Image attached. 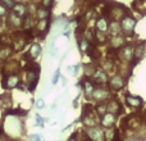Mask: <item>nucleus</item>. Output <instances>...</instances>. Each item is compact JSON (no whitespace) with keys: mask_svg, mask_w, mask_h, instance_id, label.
<instances>
[{"mask_svg":"<svg viewBox=\"0 0 146 141\" xmlns=\"http://www.w3.org/2000/svg\"><path fill=\"white\" fill-rule=\"evenodd\" d=\"M53 1L54 0H42V5L46 8H50L51 5H53Z\"/></svg>","mask_w":146,"mask_h":141,"instance_id":"nucleus-33","label":"nucleus"},{"mask_svg":"<svg viewBox=\"0 0 146 141\" xmlns=\"http://www.w3.org/2000/svg\"><path fill=\"white\" fill-rule=\"evenodd\" d=\"M5 81H7V82L4 83V87L14 88V87H17L18 83H19V77H18L17 74H10L8 78H5Z\"/></svg>","mask_w":146,"mask_h":141,"instance_id":"nucleus-18","label":"nucleus"},{"mask_svg":"<svg viewBox=\"0 0 146 141\" xmlns=\"http://www.w3.org/2000/svg\"><path fill=\"white\" fill-rule=\"evenodd\" d=\"M37 30L42 33H46L49 30V18H45V19H40L37 23Z\"/></svg>","mask_w":146,"mask_h":141,"instance_id":"nucleus-24","label":"nucleus"},{"mask_svg":"<svg viewBox=\"0 0 146 141\" xmlns=\"http://www.w3.org/2000/svg\"><path fill=\"white\" fill-rule=\"evenodd\" d=\"M108 32L110 36H117L122 32L121 28V22L119 21H110L109 22V27H108Z\"/></svg>","mask_w":146,"mask_h":141,"instance_id":"nucleus-15","label":"nucleus"},{"mask_svg":"<svg viewBox=\"0 0 146 141\" xmlns=\"http://www.w3.org/2000/svg\"><path fill=\"white\" fill-rule=\"evenodd\" d=\"M98 69V67H96V64H95V62L94 63H88V64H86L85 66V76L87 78H90V77H92V74L95 73V70Z\"/></svg>","mask_w":146,"mask_h":141,"instance_id":"nucleus-23","label":"nucleus"},{"mask_svg":"<svg viewBox=\"0 0 146 141\" xmlns=\"http://www.w3.org/2000/svg\"><path fill=\"white\" fill-rule=\"evenodd\" d=\"M109 45H110L111 49H121L123 45H126V36H121V35H117V36H111L110 40H109Z\"/></svg>","mask_w":146,"mask_h":141,"instance_id":"nucleus-13","label":"nucleus"},{"mask_svg":"<svg viewBox=\"0 0 146 141\" xmlns=\"http://www.w3.org/2000/svg\"><path fill=\"white\" fill-rule=\"evenodd\" d=\"M94 110L99 117H101L103 114L106 113V101H101V103H96V105L94 106Z\"/></svg>","mask_w":146,"mask_h":141,"instance_id":"nucleus-20","label":"nucleus"},{"mask_svg":"<svg viewBox=\"0 0 146 141\" xmlns=\"http://www.w3.org/2000/svg\"><path fill=\"white\" fill-rule=\"evenodd\" d=\"M83 36H85V39L88 41L90 44H95L96 45V40H95V30H92V28H87L85 31H83Z\"/></svg>","mask_w":146,"mask_h":141,"instance_id":"nucleus-19","label":"nucleus"},{"mask_svg":"<svg viewBox=\"0 0 146 141\" xmlns=\"http://www.w3.org/2000/svg\"><path fill=\"white\" fill-rule=\"evenodd\" d=\"M146 53V41H141L135 46V54H133V61H136L139 63L142 58H144Z\"/></svg>","mask_w":146,"mask_h":141,"instance_id":"nucleus-12","label":"nucleus"},{"mask_svg":"<svg viewBox=\"0 0 146 141\" xmlns=\"http://www.w3.org/2000/svg\"><path fill=\"white\" fill-rule=\"evenodd\" d=\"M90 80L94 82V85L100 86V85H105L108 83L109 78H108V72L104 70L103 68H98L95 70V73L92 74V77H90Z\"/></svg>","mask_w":146,"mask_h":141,"instance_id":"nucleus-5","label":"nucleus"},{"mask_svg":"<svg viewBox=\"0 0 146 141\" xmlns=\"http://www.w3.org/2000/svg\"><path fill=\"white\" fill-rule=\"evenodd\" d=\"M124 86H126V77L122 74H114L108 81V87L111 91H114V92H118V91L123 90Z\"/></svg>","mask_w":146,"mask_h":141,"instance_id":"nucleus-4","label":"nucleus"},{"mask_svg":"<svg viewBox=\"0 0 146 141\" xmlns=\"http://www.w3.org/2000/svg\"><path fill=\"white\" fill-rule=\"evenodd\" d=\"M117 119H118V114L106 112L105 114L100 117V124L103 128H109V127H113L117 123Z\"/></svg>","mask_w":146,"mask_h":141,"instance_id":"nucleus-7","label":"nucleus"},{"mask_svg":"<svg viewBox=\"0 0 146 141\" xmlns=\"http://www.w3.org/2000/svg\"><path fill=\"white\" fill-rule=\"evenodd\" d=\"M83 1L86 3V0H76V3H77V4H81V3H83Z\"/></svg>","mask_w":146,"mask_h":141,"instance_id":"nucleus-38","label":"nucleus"},{"mask_svg":"<svg viewBox=\"0 0 146 141\" xmlns=\"http://www.w3.org/2000/svg\"><path fill=\"white\" fill-rule=\"evenodd\" d=\"M111 96V90L109 87H103V85L96 86L94 88L92 98L91 100H95L96 103H101V101H106L108 99H110Z\"/></svg>","mask_w":146,"mask_h":141,"instance_id":"nucleus-3","label":"nucleus"},{"mask_svg":"<svg viewBox=\"0 0 146 141\" xmlns=\"http://www.w3.org/2000/svg\"><path fill=\"white\" fill-rule=\"evenodd\" d=\"M1 4H4L7 8H9V9H12V8L15 5V1H14V0H3V1H1Z\"/></svg>","mask_w":146,"mask_h":141,"instance_id":"nucleus-31","label":"nucleus"},{"mask_svg":"<svg viewBox=\"0 0 146 141\" xmlns=\"http://www.w3.org/2000/svg\"><path fill=\"white\" fill-rule=\"evenodd\" d=\"M85 134H86V136H87V139H90V140H94V141H103L104 140V130L99 126L87 127Z\"/></svg>","mask_w":146,"mask_h":141,"instance_id":"nucleus-6","label":"nucleus"},{"mask_svg":"<svg viewBox=\"0 0 146 141\" xmlns=\"http://www.w3.org/2000/svg\"><path fill=\"white\" fill-rule=\"evenodd\" d=\"M78 45H80V49L82 53H86L90 46V43L85 39V36H78Z\"/></svg>","mask_w":146,"mask_h":141,"instance_id":"nucleus-27","label":"nucleus"},{"mask_svg":"<svg viewBox=\"0 0 146 141\" xmlns=\"http://www.w3.org/2000/svg\"><path fill=\"white\" fill-rule=\"evenodd\" d=\"M81 119H82L83 124H85L86 127H94V126H98V123L100 122V117H99L98 114L95 113V110H94L92 113H90V114H86V116H82V117H81Z\"/></svg>","mask_w":146,"mask_h":141,"instance_id":"nucleus-8","label":"nucleus"},{"mask_svg":"<svg viewBox=\"0 0 146 141\" xmlns=\"http://www.w3.org/2000/svg\"><path fill=\"white\" fill-rule=\"evenodd\" d=\"M135 26H136V19L132 17L131 14H126L123 18L121 19V28L122 32L126 37H129V36H133L135 33Z\"/></svg>","mask_w":146,"mask_h":141,"instance_id":"nucleus-1","label":"nucleus"},{"mask_svg":"<svg viewBox=\"0 0 146 141\" xmlns=\"http://www.w3.org/2000/svg\"><path fill=\"white\" fill-rule=\"evenodd\" d=\"M44 105H45V104H44L42 99H38V100L36 101V106H37V108H44Z\"/></svg>","mask_w":146,"mask_h":141,"instance_id":"nucleus-34","label":"nucleus"},{"mask_svg":"<svg viewBox=\"0 0 146 141\" xmlns=\"http://www.w3.org/2000/svg\"><path fill=\"white\" fill-rule=\"evenodd\" d=\"M0 26H1V17H0Z\"/></svg>","mask_w":146,"mask_h":141,"instance_id":"nucleus-39","label":"nucleus"},{"mask_svg":"<svg viewBox=\"0 0 146 141\" xmlns=\"http://www.w3.org/2000/svg\"><path fill=\"white\" fill-rule=\"evenodd\" d=\"M106 112L109 113H114V114H121L123 112V106L119 103L117 99H108L106 103Z\"/></svg>","mask_w":146,"mask_h":141,"instance_id":"nucleus-9","label":"nucleus"},{"mask_svg":"<svg viewBox=\"0 0 146 141\" xmlns=\"http://www.w3.org/2000/svg\"><path fill=\"white\" fill-rule=\"evenodd\" d=\"M100 66H101V68L104 70H106V72H111V70L114 69V67H115V59L109 57V58L100 62Z\"/></svg>","mask_w":146,"mask_h":141,"instance_id":"nucleus-17","label":"nucleus"},{"mask_svg":"<svg viewBox=\"0 0 146 141\" xmlns=\"http://www.w3.org/2000/svg\"><path fill=\"white\" fill-rule=\"evenodd\" d=\"M22 17H19V15H17L14 12L10 14V23H12L13 26H15V27H19V26H22V19H21Z\"/></svg>","mask_w":146,"mask_h":141,"instance_id":"nucleus-28","label":"nucleus"},{"mask_svg":"<svg viewBox=\"0 0 146 141\" xmlns=\"http://www.w3.org/2000/svg\"><path fill=\"white\" fill-rule=\"evenodd\" d=\"M126 103L128 106L131 108H141L144 101L140 96H135V95H131V94H126Z\"/></svg>","mask_w":146,"mask_h":141,"instance_id":"nucleus-14","label":"nucleus"},{"mask_svg":"<svg viewBox=\"0 0 146 141\" xmlns=\"http://www.w3.org/2000/svg\"><path fill=\"white\" fill-rule=\"evenodd\" d=\"M82 86H83V94H85V98L87 100H91L92 98V92H94V88H95V85L94 82L90 80V78H85L82 82Z\"/></svg>","mask_w":146,"mask_h":141,"instance_id":"nucleus-10","label":"nucleus"},{"mask_svg":"<svg viewBox=\"0 0 146 141\" xmlns=\"http://www.w3.org/2000/svg\"><path fill=\"white\" fill-rule=\"evenodd\" d=\"M37 124L38 126H42V118H40L38 116H37Z\"/></svg>","mask_w":146,"mask_h":141,"instance_id":"nucleus-36","label":"nucleus"},{"mask_svg":"<svg viewBox=\"0 0 146 141\" xmlns=\"http://www.w3.org/2000/svg\"><path fill=\"white\" fill-rule=\"evenodd\" d=\"M12 9H13V12H14L17 15H19V17H23V15L27 14V8L22 4H15Z\"/></svg>","mask_w":146,"mask_h":141,"instance_id":"nucleus-25","label":"nucleus"},{"mask_svg":"<svg viewBox=\"0 0 146 141\" xmlns=\"http://www.w3.org/2000/svg\"><path fill=\"white\" fill-rule=\"evenodd\" d=\"M94 112V105H91V104H86L85 106H83V113L82 116H86V114H90Z\"/></svg>","mask_w":146,"mask_h":141,"instance_id":"nucleus-30","label":"nucleus"},{"mask_svg":"<svg viewBox=\"0 0 146 141\" xmlns=\"http://www.w3.org/2000/svg\"><path fill=\"white\" fill-rule=\"evenodd\" d=\"M58 77H59V70H56L55 76H54V78H53V83H56V82H58Z\"/></svg>","mask_w":146,"mask_h":141,"instance_id":"nucleus-35","label":"nucleus"},{"mask_svg":"<svg viewBox=\"0 0 146 141\" xmlns=\"http://www.w3.org/2000/svg\"><path fill=\"white\" fill-rule=\"evenodd\" d=\"M5 13H7V7H5L4 4H1V3H0V17H3Z\"/></svg>","mask_w":146,"mask_h":141,"instance_id":"nucleus-32","label":"nucleus"},{"mask_svg":"<svg viewBox=\"0 0 146 141\" xmlns=\"http://www.w3.org/2000/svg\"><path fill=\"white\" fill-rule=\"evenodd\" d=\"M31 139H35V140H40V136H30Z\"/></svg>","mask_w":146,"mask_h":141,"instance_id":"nucleus-37","label":"nucleus"},{"mask_svg":"<svg viewBox=\"0 0 146 141\" xmlns=\"http://www.w3.org/2000/svg\"><path fill=\"white\" fill-rule=\"evenodd\" d=\"M40 54H41V45L40 44H33L30 49V57L35 59V58H37Z\"/></svg>","mask_w":146,"mask_h":141,"instance_id":"nucleus-26","label":"nucleus"},{"mask_svg":"<svg viewBox=\"0 0 146 141\" xmlns=\"http://www.w3.org/2000/svg\"><path fill=\"white\" fill-rule=\"evenodd\" d=\"M119 130L115 128V127H109V128H105L104 131V140L106 141H114V140H119L121 136H119Z\"/></svg>","mask_w":146,"mask_h":141,"instance_id":"nucleus-11","label":"nucleus"},{"mask_svg":"<svg viewBox=\"0 0 146 141\" xmlns=\"http://www.w3.org/2000/svg\"><path fill=\"white\" fill-rule=\"evenodd\" d=\"M95 40L96 44H105L106 41H109L108 36H106V32H103V31H95Z\"/></svg>","mask_w":146,"mask_h":141,"instance_id":"nucleus-21","label":"nucleus"},{"mask_svg":"<svg viewBox=\"0 0 146 141\" xmlns=\"http://www.w3.org/2000/svg\"><path fill=\"white\" fill-rule=\"evenodd\" d=\"M133 54H135V46L132 44H127V45L122 46L121 49H118V51H117V59L129 64L133 61Z\"/></svg>","mask_w":146,"mask_h":141,"instance_id":"nucleus-2","label":"nucleus"},{"mask_svg":"<svg viewBox=\"0 0 146 141\" xmlns=\"http://www.w3.org/2000/svg\"><path fill=\"white\" fill-rule=\"evenodd\" d=\"M96 30L98 31H103V32H108V27H109V19L104 15L99 17L96 19Z\"/></svg>","mask_w":146,"mask_h":141,"instance_id":"nucleus-16","label":"nucleus"},{"mask_svg":"<svg viewBox=\"0 0 146 141\" xmlns=\"http://www.w3.org/2000/svg\"><path fill=\"white\" fill-rule=\"evenodd\" d=\"M31 25H32V19H31V15L26 14V15H25V19H23V22H22L23 28H28Z\"/></svg>","mask_w":146,"mask_h":141,"instance_id":"nucleus-29","label":"nucleus"},{"mask_svg":"<svg viewBox=\"0 0 146 141\" xmlns=\"http://www.w3.org/2000/svg\"><path fill=\"white\" fill-rule=\"evenodd\" d=\"M36 14H37V18L38 19H45V18H49L50 17V10H49V8L46 7H41L37 9V12H36Z\"/></svg>","mask_w":146,"mask_h":141,"instance_id":"nucleus-22","label":"nucleus"}]
</instances>
